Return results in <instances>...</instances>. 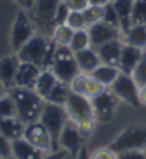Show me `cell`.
Returning <instances> with one entry per match:
<instances>
[{"label": "cell", "mask_w": 146, "mask_h": 159, "mask_svg": "<svg viewBox=\"0 0 146 159\" xmlns=\"http://www.w3.org/2000/svg\"><path fill=\"white\" fill-rule=\"evenodd\" d=\"M88 80H90V74L88 73H80L77 74L70 83V89L75 94H80V95L85 97V91H86V84H88Z\"/></svg>", "instance_id": "obj_29"}, {"label": "cell", "mask_w": 146, "mask_h": 159, "mask_svg": "<svg viewBox=\"0 0 146 159\" xmlns=\"http://www.w3.org/2000/svg\"><path fill=\"white\" fill-rule=\"evenodd\" d=\"M20 66V60L16 56H7L0 60V81L7 89L14 87V78H16L17 70Z\"/></svg>", "instance_id": "obj_17"}, {"label": "cell", "mask_w": 146, "mask_h": 159, "mask_svg": "<svg viewBox=\"0 0 146 159\" xmlns=\"http://www.w3.org/2000/svg\"><path fill=\"white\" fill-rule=\"evenodd\" d=\"M121 74V70L118 66H109V64H102L94 70L91 75L95 80H98L100 83H102L105 87H111V84L118 78V75Z\"/></svg>", "instance_id": "obj_22"}, {"label": "cell", "mask_w": 146, "mask_h": 159, "mask_svg": "<svg viewBox=\"0 0 146 159\" xmlns=\"http://www.w3.org/2000/svg\"><path fill=\"white\" fill-rule=\"evenodd\" d=\"M119 19V27L122 34H125L132 26V7L133 0H111Z\"/></svg>", "instance_id": "obj_20"}, {"label": "cell", "mask_w": 146, "mask_h": 159, "mask_svg": "<svg viewBox=\"0 0 146 159\" xmlns=\"http://www.w3.org/2000/svg\"><path fill=\"white\" fill-rule=\"evenodd\" d=\"M70 84L68 83H64V81H57V84L53 87L48 95L44 98V101L47 102H53V104H58V105H65L67 104V99L70 97Z\"/></svg>", "instance_id": "obj_25"}, {"label": "cell", "mask_w": 146, "mask_h": 159, "mask_svg": "<svg viewBox=\"0 0 146 159\" xmlns=\"http://www.w3.org/2000/svg\"><path fill=\"white\" fill-rule=\"evenodd\" d=\"M3 159H16L14 156H9V158H3Z\"/></svg>", "instance_id": "obj_47"}, {"label": "cell", "mask_w": 146, "mask_h": 159, "mask_svg": "<svg viewBox=\"0 0 146 159\" xmlns=\"http://www.w3.org/2000/svg\"><path fill=\"white\" fill-rule=\"evenodd\" d=\"M106 87L102 83H100L98 80H95L92 75L90 74V80H88V84H86V91H85V97L86 98L92 99L94 97L100 95L102 91H105Z\"/></svg>", "instance_id": "obj_35"}, {"label": "cell", "mask_w": 146, "mask_h": 159, "mask_svg": "<svg viewBox=\"0 0 146 159\" xmlns=\"http://www.w3.org/2000/svg\"><path fill=\"white\" fill-rule=\"evenodd\" d=\"M123 36L128 44L146 50V24H132Z\"/></svg>", "instance_id": "obj_24"}, {"label": "cell", "mask_w": 146, "mask_h": 159, "mask_svg": "<svg viewBox=\"0 0 146 159\" xmlns=\"http://www.w3.org/2000/svg\"><path fill=\"white\" fill-rule=\"evenodd\" d=\"M71 11H84L90 6V0H63Z\"/></svg>", "instance_id": "obj_38"}, {"label": "cell", "mask_w": 146, "mask_h": 159, "mask_svg": "<svg viewBox=\"0 0 146 159\" xmlns=\"http://www.w3.org/2000/svg\"><path fill=\"white\" fill-rule=\"evenodd\" d=\"M90 159H118V153L113 152L109 146L108 148H100L95 149L92 153H90Z\"/></svg>", "instance_id": "obj_36"}, {"label": "cell", "mask_w": 146, "mask_h": 159, "mask_svg": "<svg viewBox=\"0 0 146 159\" xmlns=\"http://www.w3.org/2000/svg\"><path fill=\"white\" fill-rule=\"evenodd\" d=\"M68 119H70V116H68L65 105H58V104L47 102V101L44 102L38 121L46 126V129L50 134L51 141H53V151L60 149L58 138H60L61 131Z\"/></svg>", "instance_id": "obj_3"}, {"label": "cell", "mask_w": 146, "mask_h": 159, "mask_svg": "<svg viewBox=\"0 0 146 159\" xmlns=\"http://www.w3.org/2000/svg\"><path fill=\"white\" fill-rule=\"evenodd\" d=\"M82 13H84V19H85V23H86V29H88L91 24L102 20L104 4H90Z\"/></svg>", "instance_id": "obj_28"}, {"label": "cell", "mask_w": 146, "mask_h": 159, "mask_svg": "<svg viewBox=\"0 0 146 159\" xmlns=\"http://www.w3.org/2000/svg\"><path fill=\"white\" fill-rule=\"evenodd\" d=\"M75 54V60L77 64L80 67V70L82 73H88L91 74L96 67L101 64V58L96 53V50L92 47H88V48H84L81 51H77Z\"/></svg>", "instance_id": "obj_19"}, {"label": "cell", "mask_w": 146, "mask_h": 159, "mask_svg": "<svg viewBox=\"0 0 146 159\" xmlns=\"http://www.w3.org/2000/svg\"><path fill=\"white\" fill-rule=\"evenodd\" d=\"M70 11H71V10L65 6V3H64V2H61V3L58 4V7H57L55 17H54V24H55V26H57V24H65L67 17H68Z\"/></svg>", "instance_id": "obj_37"}, {"label": "cell", "mask_w": 146, "mask_h": 159, "mask_svg": "<svg viewBox=\"0 0 146 159\" xmlns=\"http://www.w3.org/2000/svg\"><path fill=\"white\" fill-rule=\"evenodd\" d=\"M118 159H146L145 149H133L118 153Z\"/></svg>", "instance_id": "obj_39"}, {"label": "cell", "mask_w": 146, "mask_h": 159, "mask_svg": "<svg viewBox=\"0 0 146 159\" xmlns=\"http://www.w3.org/2000/svg\"><path fill=\"white\" fill-rule=\"evenodd\" d=\"M57 44L44 36H33L19 51L17 57L23 63H31L41 70L51 68Z\"/></svg>", "instance_id": "obj_1"}, {"label": "cell", "mask_w": 146, "mask_h": 159, "mask_svg": "<svg viewBox=\"0 0 146 159\" xmlns=\"http://www.w3.org/2000/svg\"><path fill=\"white\" fill-rule=\"evenodd\" d=\"M47 152L34 146L27 139L20 138L11 142V156L16 159H44Z\"/></svg>", "instance_id": "obj_16"}, {"label": "cell", "mask_w": 146, "mask_h": 159, "mask_svg": "<svg viewBox=\"0 0 146 159\" xmlns=\"http://www.w3.org/2000/svg\"><path fill=\"white\" fill-rule=\"evenodd\" d=\"M139 99H140V104L146 107V85L139 87Z\"/></svg>", "instance_id": "obj_44"}, {"label": "cell", "mask_w": 146, "mask_h": 159, "mask_svg": "<svg viewBox=\"0 0 146 159\" xmlns=\"http://www.w3.org/2000/svg\"><path fill=\"white\" fill-rule=\"evenodd\" d=\"M0 159H3V158H2V155H0Z\"/></svg>", "instance_id": "obj_48"}, {"label": "cell", "mask_w": 146, "mask_h": 159, "mask_svg": "<svg viewBox=\"0 0 146 159\" xmlns=\"http://www.w3.org/2000/svg\"><path fill=\"white\" fill-rule=\"evenodd\" d=\"M51 70L60 81L68 84L81 71L78 64H77L75 54H74V51H71L68 46H58L55 48Z\"/></svg>", "instance_id": "obj_4"}, {"label": "cell", "mask_w": 146, "mask_h": 159, "mask_svg": "<svg viewBox=\"0 0 146 159\" xmlns=\"http://www.w3.org/2000/svg\"><path fill=\"white\" fill-rule=\"evenodd\" d=\"M74 31L70 26L67 24H57L53 30V40L57 46H70L71 39L74 36Z\"/></svg>", "instance_id": "obj_26"}, {"label": "cell", "mask_w": 146, "mask_h": 159, "mask_svg": "<svg viewBox=\"0 0 146 159\" xmlns=\"http://www.w3.org/2000/svg\"><path fill=\"white\" fill-rule=\"evenodd\" d=\"M58 78L55 77V74L53 73V70L48 68V70H41L40 75L37 78L36 81V87H34V91H36L38 95H41L43 98H46L48 95L53 87L57 84Z\"/></svg>", "instance_id": "obj_23"}, {"label": "cell", "mask_w": 146, "mask_h": 159, "mask_svg": "<svg viewBox=\"0 0 146 159\" xmlns=\"http://www.w3.org/2000/svg\"><path fill=\"white\" fill-rule=\"evenodd\" d=\"M111 91L121 101L129 104L133 108H139L142 105L139 99V87L135 83V80L132 78L131 74H126L121 71L118 78L111 84Z\"/></svg>", "instance_id": "obj_6"}, {"label": "cell", "mask_w": 146, "mask_h": 159, "mask_svg": "<svg viewBox=\"0 0 146 159\" xmlns=\"http://www.w3.org/2000/svg\"><path fill=\"white\" fill-rule=\"evenodd\" d=\"M122 47L123 43L121 39H115V40H109L104 43L102 46L96 47V53L101 58L102 64H109V66H118L119 63V57L122 53Z\"/></svg>", "instance_id": "obj_15"}, {"label": "cell", "mask_w": 146, "mask_h": 159, "mask_svg": "<svg viewBox=\"0 0 146 159\" xmlns=\"http://www.w3.org/2000/svg\"><path fill=\"white\" fill-rule=\"evenodd\" d=\"M145 152H146V148H145Z\"/></svg>", "instance_id": "obj_49"}, {"label": "cell", "mask_w": 146, "mask_h": 159, "mask_svg": "<svg viewBox=\"0 0 146 159\" xmlns=\"http://www.w3.org/2000/svg\"><path fill=\"white\" fill-rule=\"evenodd\" d=\"M10 97L13 98L14 105H16L17 116L23 121L24 124H30L34 121H38L41 114V109L44 107V98L31 88H24V87L14 85L9 89Z\"/></svg>", "instance_id": "obj_2"}, {"label": "cell", "mask_w": 146, "mask_h": 159, "mask_svg": "<svg viewBox=\"0 0 146 159\" xmlns=\"http://www.w3.org/2000/svg\"><path fill=\"white\" fill-rule=\"evenodd\" d=\"M84 141H85V139L82 138L77 124L74 122L73 119H68L60 134L58 146H60L61 149H65L67 152L70 153L71 159H73L78 155V152H80L81 148L84 146L82 145Z\"/></svg>", "instance_id": "obj_9"}, {"label": "cell", "mask_w": 146, "mask_h": 159, "mask_svg": "<svg viewBox=\"0 0 146 159\" xmlns=\"http://www.w3.org/2000/svg\"><path fill=\"white\" fill-rule=\"evenodd\" d=\"M24 126H26V124L17 115L0 119V132L3 134L10 142H13L16 139L23 138Z\"/></svg>", "instance_id": "obj_18"}, {"label": "cell", "mask_w": 146, "mask_h": 159, "mask_svg": "<svg viewBox=\"0 0 146 159\" xmlns=\"http://www.w3.org/2000/svg\"><path fill=\"white\" fill-rule=\"evenodd\" d=\"M132 24H146V0H133Z\"/></svg>", "instance_id": "obj_30"}, {"label": "cell", "mask_w": 146, "mask_h": 159, "mask_svg": "<svg viewBox=\"0 0 146 159\" xmlns=\"http://www.w3.org/2000/svg\"><path fill=\"white\" fill-rule=\"evenodd\" d=\"M0 155L2 158L11 156V142L2 132H0Z\"/></svg>", "instance_id": "obj_40"}, {"label": "cell", "mask_w": 146, "mask_h": 159, "mask_svg": "<svg viewBox=\"0 0 146 159\" xmlns=\"http://www.w3.org/2000/svg\"><path fill=\"white\" fill-rule=\"evenodd\" d=\"M16 2L20 4L23 9H33L34 2H36V0H16Z\"/></svg>", "instance_id": "obj_42"}, {"label": "cell", "mask_w": 146, "mask_h": 159, "mask_svg": "<svg viewBox=\"0 0 146 159\" xmlns=\"http://www.w3.org/2000/svg\"><path fill=\"white\" fill-rule=\"evenodd\" d=\"M109 0H90V4H105Z\"/></svg>", "instance_id": "obj_46"}, {"label": "cell", "mask_w": 146, "mask_h": 159, "mask_svg": "<svg viewBox=\"0 0 146 159\" xmlns=\"http://www.w3.org/2000/svg\"><path fill=\"white\" fill-rule=\"evenodd\" d=\"M143 53H145V50L139 48V47L131 46V44H128V43L123 44L122 53H121V57H119V63H118L119 70L122 73L132 74L135 67L139 64Z\"/></svg>", "instance_id": "obj_13"}, {"label": "cell", "mask_w": 146, "mask_h": 159, "mask_svg": "<svg viewBox=\"0 0 146 159\" xmlns=\"http://www.w3.org/2000/svg\"><path fill=\"white\" fill-rule=\"evenodd\" d=\"M68 47H70L71 51H74V53L91 47V40H90L88 30H86V29L75 30V31H74L73 39H71V43H70V46H68Z\"/></svg>", "instance_id": "obj_27"}, {"label": "cell", "mask_w": 146, "mask_h": 159, "mask_svg": "<svg viewBox=\"0 0 146 159\" xmlns=\"http://www.w3.org/2000/svg\"><path fill=\"white\" fill-rule=\"evenodd\" d=\"M73 159H90V152L86 151L85 146H82V148H81V151L78 152V155H77L75 158H73Z\"/></svg>", "instance_id": "obj_43"}, {"label": "cell", "mask_w": 146, "mask_h": 159, "mask_svg": "<svg viewBox=\"0 0 146 159\" xmlns=\"http://www.w3.org/2000/svg\"><path fill=\"white\" fill-rule=\"evenodd\" d=\"M86 30H88V34H90L91 47H92V48H96V47L102 46L104 43L109 41V40L121 39V34H122V31H121L119 29L106 24L102 20L91 24Z\"/></svg>", "instance_id": "obj_12"}, {"label": "cell", "mask_w": 146, "mask_h": 159, "mask_svg": "<svg viewBox=\"0 0 146 159\" xmlns=\"http://www.w3.org/2000/svg\"><path fill=\"white\" fill-rule=\"evenodd\" d=\"M109 148L116 153L125 152V151H133V149H145L146 125H142V124L129 125L113 139Z\"/></svg>", "instance_id": "obj_5"}, {"label": "cell", "mask_w": 146, "mask_h": 159, "mask_svg": "<svg viewBox=\"0 0 146 159\" xmlns=\"http://www.w3.org/2000/svg\"><path fill=\"white\" fill-rule=\"evenodd\" d=\"M7 91H9V89H7L6 87L3 85V83L0 81V98H2V97H4V95H7Z\"/></svg>", "instance_id": "obj_45"}, {"label": "cell", "mask_w": 146, "mask_h": 159, "mask_svg": "<svg viewBox=\"0 0 146 159\" xmlns=\"http://www.w3.org/2000/svg\"><path fill=\"white\" fill-rule=\"evenodd\" d=\"M65 108L70 119H73L75 124H81V122H85V121H94L95 119L91 99L84 95H80V94L73 93V91L70 93V97L67 99Z\"/></svg>", "instance_id": "obj_7"}, {"label": "cell", "mask_w": 146, "mask_h": 159, "mask_svg": "<svg viewBox=\"0 0 146 159\" xmlns=\"http://www.w3.org/2000/svg\"><path fill=\"white\" fill-rule=\"evenodd\" d=\"M132 78L135 80V83L138 84V87L146 85V50L143 53L142 58H140L139 64L135 67V70L132 71Z\"/></svg>", "instance_id": "obj_32"}, {"label": "cell", "mask_w": 146, "mask_h": 159, "mask_svg": "<svg viewBox=\"0 0 146 159\" xmlns=\"http://www.w3.org/2000/svg\"><path fill=\"white\" fill-rule=\"evenodd\" d=\"M63 0H36L33 10L36 16L44 23H54V17L58 4Z\"/></svg>", "instance_id": "obj_21"}, {"label": "cell", "mask_w": 146, "mask_h": 159, "mask_svg": "<svg viewBox=\"0 0 146 159\" xmlns=\"http://www.w3.org/2000/svg\"><path fill=\"white\" fill-rule=\"evenodd\" d=\"M116 102H118V97L112 93V91H102L100 95L94 97L91 99L94 109V116L98 121H111L115 114Z\"/></svg>", "instance_id": "obj_10"}, {"label": "cell", "mask_w": 146, "mask_h": 159, "mask_svg": "<svg viewBox=\"0 0 146 159\" xmlns=\"http://www.w3.org/2000/svg\"><path fill=\"white\" fill-rule=\"evenodd\" d=\"M23 138L27 139L30 143H33L34 146L40 148L44 152H51L53 151V141L51 136L48 134V131L46 129V126L40 122V121H34V122L26 124L24 126Z\"/></svg>", "instance_id": "obj_11"}, {"label": "cell", "mask_w": 146, "mask_h": 159, "mask_svg": "<svg viewBox=\"0 0 146 159\" xmlns=\"http://www.w3.org/2000/svg\"><path fill=\"white\" fill-rule=\"evenodd\" d=\"M65 24L70 26L73 30L86 29V23H85V19H84L82 11H70V14L67 17Z\"/></svg>", "instance_id": "obj_34"}, {"label": "cell", "mask_w": 146, "mask_h": 159, "mask_svg": "<svg viewBox=\"0 0 146 159\" xmlns=\"http://www.w3.org/2000/svg\"><path fill=\"white\" fill-rule=\"evenodd\" d=\"M40 73H41L40 67L34 66L31 63H23V61H20L16 78H14V85L34 89L36 81L38 78V75H40Z\"/></svg>", "instance_id": "obj_14"}, {"label": "cell", "mask_w": 146, "mask_h": 159, "mask_svg": "<svg viewBox=\"0 0 146 159\" xmlns=\"http://www.w3.org/2000/svg\"><path fill=\"white\" fill-rule=\"evenodd\" d=\"M102 21H105L106 24H109L112 27H116V29H119V19H118V14L115 11V7H113L112 2H106L104 4V17H102Z\"/></svg>", "instance_id": "obj_33"}, {"label": "cell", "mask_w": 146, "mask_h": 159, "mask_svg": "<svg viewBox=\"0 0 146 159\" xmlns=\"http://www.w3.org/2000/svg\"><path fill=\"white\" fill-rule=\"evenodd\" d=\"M33 36H34V27L30 17L27 16L24 10H20L17 13L16 19H14L10 33V44L13 47V50L17 53Z\"/></svg>", "instance_id": "obj_8"}, {"label": "cell", "mask_w": 146, "mask_h": 159, "mask_svg": "<svg viewBox=\"0 0 146 159\" xmlns=\"http://www.w3.org/2000/svg\"><path fill=\"white\" fill-rule=\"evenodd\" d=\"M71 158L70 153L67 152L65 149H57V151H51V152H48L46 156H44V159H68Z\"/></svg>", "instance_id": "obj_41"}, {"label": "cell", "mask_w": 146, "mask_h": 159, "mask_svg": "<svg viewBox=\"0 0 146 159\" xmlns=\"http://www.w3.org/2000/svg\"><path fill=\"white\" fill-rule=\"evenodd\" d=\"M16 105H14L13 98L10 97V94L2 97L0 98V119L7 118V116H16Z\"/></svg>", "instance_id": "obj_31"}]
</instances>
